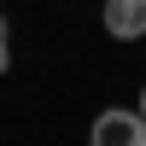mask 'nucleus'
Instances as JSON below:
<instances>
[{
  "instance_id": "nucleus-1",
  "label": "nucleus",
  "mask_w": 146,
  "mask_h": 146,
  "mask_svg": "<svg viewBox=\"0 0 146 146\" xmlns=\"http://www.w3.org/2000/svg\"><path fill=\"white\" fill-rule=\"evenodd\" d=\"M88 146H146V123L135 105H105L88 129Z\"/></svg>"
},
{
  "instance_id": "nucleus-2",
  "label": "nucleus",
  "mask_w": 146,
  "mask_h": 146,
  "mask_svg": "<svg viewBox=\"0 0 146 146\" xmlns=\"http://www.w3.org/2000/svg\"><path fill=\"white\" fill-rule=\"evenodd\" d=\"M100 23L111 41H140L146 35V0H105L100 6Z\"/></svg>"
},
{
  "instance_id": "nucleus-3",
  "label": "nucleus",
  "mask_w": 146,
  "mask_h": 146,
  "mask_svg": "<svg viewBox=\"0 0 146 146\" xmlns=\"http://www.w3.org/2000/svg\"><path fill=\"white\" fill-rule=\"evenodd\" d=\"M12 70V29H6V18H0V76Z\"/></svg>"
},
{
  "instance_id": "nucleus-4",
  "label": "nucleus",
  "mask_w": 146,
  "mask_h": 146,
  "mask_svg": "<svg viewBox=\"0 0 146 146\" xmlns=\"http://www.w3.org/2000/svg\"><path fill=\"white\" fill-rule=\"evenodd\" d=\"M135 111H140V123H146V82H140V105H135Z\"/></svg>"
},
{
  "instance_id": "nucleus-5",
  "label": "nucleus",
  "mask_w": 146,
  "mask_h": 146,
  "mask_svg": "<svg viewBox=\"0 0 146 146\" xmlns=\"http://www.w3.org/2000/svg\"><path fill=\"white\" fill-rule=\"evenodd\" d=\"M0 6H6V0H0Z\"/></svg>"
}]
</instances>
